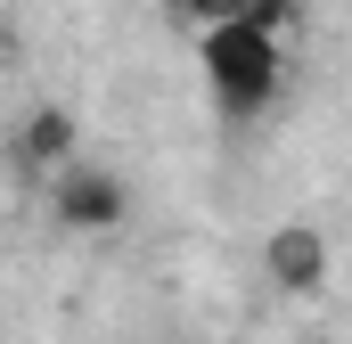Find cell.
Wrapping results in <instances>:
<instances>
[{
	"label": "cell",
	"mask_w": 352,
	"mask_h": 344,
	"mask_svg": "<svg viewBox=\"0 0 352 344\" xmlns=\"http://www.w3.org/2000/svg\"><path fill=\"white\" fill-rule=\"evenodd\" d=\"M328 270H336L328 230H311V222H278V230L263 238V279L278 287V295H320Z\"/></svg>",
	"instance_id": "4"
},
{
	"label": "cell",
	"mask_w": 352,
	"mask_h": 344,
	"mask_svg": "<svg viewBox=\"0 0 352 344\" xmlns=\"http://www.w3.org/2000/svg\"><path fill=\"white\" fill-rule=\"evenodd\" d=\"M287 25H295V0H263L254 17H230L197 41V66L213 83V107L230 123L278 107V83H287Z\"/></svg>",
	"instance_id": "1"
},
{
	"label": "cell",
	"mask_w": 352,
	"mask_h": 344,
	"mask_svg": "<svg viewBox=\"0 0 352 344\" xmlns=\"http://www.w3.org/2000/svg\"><path fill=\"white\" fill-rule=\"evenodd\" d=\"M74 156H82V131H74L66 107H33V115L16 123V140H8V172H16V189H50Z\"/></svg>",
	"instance_id": "3"
},
{
	"label": "cell",
	"mask_w": 352,
	"mask_h": 344,
	"mask_svg": "<svg viewBox=\"0 0 352 344\" xmlns=\"http://www.w3.org/2000/svg\"><path fill=\"white\" fill-rule=\"evenodd\" d=\"M263 0H164V25L188 33V41H205L213 25H230V17H254Z\"/></svg>",
	"instance_id": "5"
},
{
	"label": "cell",
	"mask_w": 352,
	"mask_h": 344,
	"mask_svg": "<svg viewBox=\"0 0 352 344\" xmlns=\"http://www.w3.org/2000/svg\"><path fill=\"white\" fill-rule=\"evenodd\" d=\"M41 197H50V222H58L66 238H115V230L131 222V189H123L107 164H82V156L58 172Z\"/></svg>",
	"instance_id": "2"
}]
</instances>
